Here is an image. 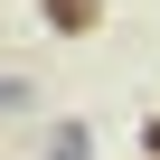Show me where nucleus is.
<instances>
[{
  "instance_id": "f257e3e1",
  "label": "nucleus",
  "mask_w": 160,
  "mask_h": 160,
  "mask_svg": "<svg viewBox=\"0 0 160 160\" xmlns=\"http://www.w3.org/2000/svg\"><path fill=\"white\" fill-rule=\"evenodd\" d=\"M38 19H47L57 38H85V28L104 19V10H94V0H38Z\"/></svg>"
},
{
  "instance_id": "7ed1b4c3",
  "label": "nucleus",
  "mask_w": 160,
  "mask_h": 160,
  "mask_svg": "<svg viewBox=\"0 0 160 160\" xmlns=\"http://www.w3.org/2000/svg\"><path fill=\"white\" fill-rule=\"evenodd\" d=\"M19 104H28V85H19V75H0V122H10Z\"/></svg>"
},
{
  "instance_id": "f03ea898",
  "label": "nucleus",
  "mask_w": 160,
  "mask_h": 160,
  "mask_svg": "<svg viewBox=\"0 0 160 160\" xmlns=\"http://www.w3.org/2000/svg\"><path fill=\"white\" fill-rule=\"evenodd\" d=\"M85 151H94V132H85V122H57V132L38 141V160H85Z\"/></svg>"
},
{
  "instance_id": "20e7f679",
  "label": "nucleus",
  "mask_w": 160,
  "mask_h": 160,
  "mask_svg": "<svg viewBox=\"0 0 160 160\" xmlns=\"http://www.w3.org/2000/svg\"><path fill=\"white\" fill-rule=\"evenodd\" d=\"M141 151H151V160H160V122H151V132H141Z\"/></svg>"
}]
</instances>
